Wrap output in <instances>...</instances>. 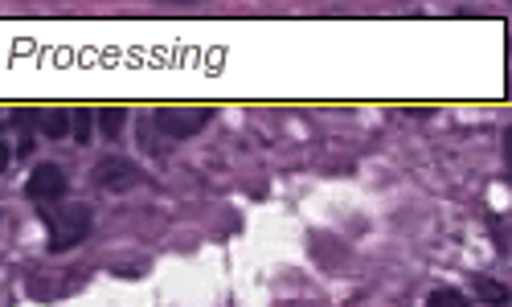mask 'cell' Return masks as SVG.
I'll return each instance as SVG.
<instances>
[{"instance_id": "obj_1", "label": "cell", "mask_w": 512, "mask_h": 307, "mask_svg": "<svg viewBox=\"0 0 512 307\" xmlns=\"http://www.w3.org/2000/svg\"><path fill=\"white\" fill-rule=\"evenodd\" d=\"M37 213H41V222H46V230H50V250L54 254L87 242L91 222H95L91 205H82V201H74V205H41Z\"/></svg>"}, {"instance_id": "obj_2", "label": "cell", "mask_w": 512, "mask_h": 307, "mask_svg": "<svg viewBox=\"0 0 512 307\" xmlns=\"http://www.w3.org/2000/svg\"><path fill=\"white\" fill-rule=\"evenodd\" d=\"M209 119H213L209 107H160L152 123H156L160 136H168V140H193Z\"/></svg>"}, {"instance_id": "obj_3", "label": "cell", "mask_w": 512, "mask_h": 307, "mask_svg": "<svg viewBox=\"0 0 512 307\" xmlns=\"http://www.w3.org/2000/svg\"><path fill=\"white\" fill-rule=\"evenodd\" d=\"M66 189H70V177H66V168L62 164H37L33 172H29V181H25V197L33 201V205H54V201H62L66 197Z\"/></svg>"}, {"instance_id": "obj_4", "label": "cell", "mask_w": 512, "mask_h": 307, "mask_svg": "<svg viewBox=\"0 0 512 307\" xmlns=\"http://www.w3.org/2000/svg\"><path fill=\"white\" fill-rule=\"evenodd\" d=\"M140 177H144L140 164H132L127 156H107V160H99L95 172H91L95 189H103V193H127V189L140 185Z\"/></svg>"}, {"instance_id": "obj_5", "label": "cell", "mask_w": 512, "mask_h": 307, "mask_svg": "<svg viewBox=\"0 0 512 307\" xmlns=\"http://www.w3.org/2000/svg\"><path fill=\"white\" fill-rule=\"evenodd\" d=\"M476 295H480L484 307H508V303H512V287H504V283H496V279H488V275L476 279Z\"/></svg>"}, {"instance_id": "obj_6", "label": "cell", "mask_w": 512, "mask_h": 307, "mask_svg": "<svg viewBox=\"0 0 512 307\" xmlns=\"http://www.w3.org/2000/svg\"><path fill=\"white\" fill-rule=\"evenodd\" d=\"M70 111H46V115H41V136H46V140H66L70 136Z\"/></svg>"}, {"instance_id": "obj_7", "label": "cell", "mask_w": 512, "mask_h": 307, "mask_svg": "<svg viewBox=\"0 0 512 307\" xmlns=\"http://www.w3.org/2000/svg\"><path fill=\"white\" fill-rule=\"evenodd\" d=\"M426 307H472V303H467V295H459L455 287H435L426 295Z\"/></svg>"}, {"instance_id": "obj_8", "label": "cell", "mask_w": 512, "mask_h": 307, "mask_svg": "<svg viewBox=\"0 0 512 307\" xmlns=\"http://www.w3.org/2000/svg\"><path fill=\"white\" fill-rule=\"evenodd\" d=\"M99 131L107 140H115L119 131H123V111L119 107H107V111H99Z\"/></svg>"}, {"instance_id": "obj_9", "label": "cell", "mask_w": 512, "mask_h": 307, "mask_svg": "<svg viewBox=\"0 0 512 307\" xmlns=\"http://www.w3.org/2000/svg\"><path fill=\"white\" fill-rule=\"evenodd\" d=\"M74 119H70V136H74V144H87L91 140V111H70Z\"/></svg>"}, {"instance_id": "obj_10", "label": "cell", "mask_w": 512, "mask_h": 307, "mask_svg": "<svg viewBox=\"0 0 512 307\" xmlns=\"http://www.w3.org/2000/svg\"><path fill=\"white\" fill-rule=\"evenodd\" d=\"M504 168H508V181H512V127L504 131Z\"/></svg>"}, {"instance_id": "obj_11", "label": "cell", "mask_w": 512, "mask_h": 307, "mask_svg": "<svg viewBox=\"0 0 512 307\" xmlns=\"http://www.w3.org/2000/svg\"><path fill=\"white\" fill-rule=\"evenodd\" d=\"M13 164V152H9V144H0V172H5Z\"/></svg>"}]
</instances>
